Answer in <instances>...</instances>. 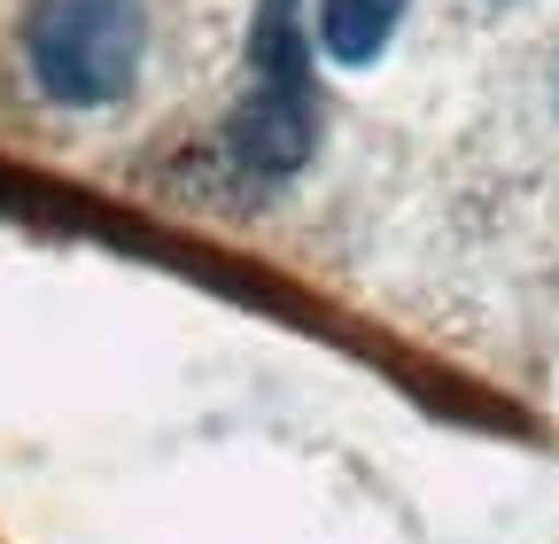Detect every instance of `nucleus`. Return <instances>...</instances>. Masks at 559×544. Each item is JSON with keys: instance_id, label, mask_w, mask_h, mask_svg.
Returning <instances> with one entry per match:
<instances>
[{"instance_id": "1", "label": "nucleus", "mask_w": 559, "mask_h": 544, "mask_svg": "<svg viewBox=\"0 0 559 544\" xmlns=\"http://www.w3.org/2000/svg\"><path fill=\"white\" fill-rule=\"evenodd\" d=\"M140 47H148V16L132 0H39L24 24V55L55 102L102 109L132 86Z\"/></svg>"}, {"instance_id": "2", "label": "nucleus", "mask_w": 559, "mask_h": 544, "mask_svg": "<svg viewBox=\"0 0 559 544\" xmlns=\"http://www.w3.org/2000/svg\"><path fill=\"white\" fill-rule=\"evenodd\" d=\"M234 156L249 164V172H264V179H288L304 156H311V94H304V79H264L249 102H241V117H234Z\"/></svg>"}, {"instance_id": "3", "label": "nucleus", "mask_w": 559, "mask_h": 544, "mask_svg": "<svg viewBox=\"0 0 559 544\" xmlns=\"http://www.w3.org/2000/svg\"><path fill=\"white\" fill-rule=\"evenodd\" d=\"M404 0H319V39L342 71H366V62L396 39Z\"/></svg>"}]
</instances>
